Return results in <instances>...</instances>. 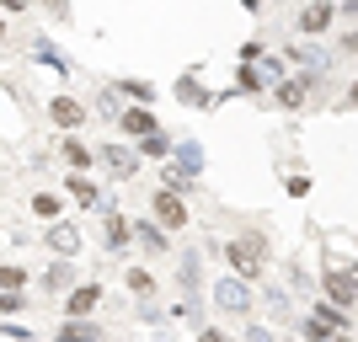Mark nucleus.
Returning a JSON list of instances; mask_svg holds the SVG:
<instances>
[{
    "instance_id": "obj_10",
    "label": "nucleus",
    "mask_w": 358,
    "mask_h": 342,
    "mask_svg": "<svg viewBox=\"0 0 358 342\" xmlns=\"http://www.w3.org/2000/svg\"><path fill=\"white\" fill-rule=\"evenodd\" d=\"M331 16H337V6H305L299 11V32H327Z\"/></svg>"
},
{
    "instance_id": "obj_9",
    "label": "nucleus",
    "mask_w": 358,
    "mask_h": 342,
    "mask_svg": "<svg viewBox=\"0 0 358 342\" xmlns=\"http://www.w3.org/2000/svg\"><path fill=\"white\" fill-rule=\"evenodd\" d=\"M48 246H54V252H59L64 262H70V257L80 252V230H75L70 220H64V225H54V230H48Z\"/></svg>"
},
{
    "instance_id": "obj_1",
    "label": "nucleus",
    "mask_w": 358,
    "mask_h": 342,
    "mask_svg": "<svg viewBox=\"0 0 358 342\" xmlns=\"http://www.w3.org/2000/svg\"><path fill=\"white\" fill-rule=\"evenodd\" d=\"M224 257H230V268H236V273H246V278H252V273H262V257H268V241L257 236V230H246V236H236L230 246H224Z\"/></svg>"
},
{
    "instance_id": "obj_5",
    "label": "nucleus",
    "mask_w": 358,
    "mask_h": 342,
    "mask_svg": "<svg viewBox=\"0 0 358 342\" xmlns=\"http://www.w3.org/2000/svg\"><path fill=\"white\" fill-rule=\"evenodd\" d=\"M214 305H220V311H230V315H246V311H252V289H246V283H236V278H224L220 289H214Z\"/></svg>"
},
{
    "instance_id": "obj_14",
    "label": "nucleus",
    "mask_w": 358,
    "mask_h": 342,
    "mask_svg": "<svg viewBox=\"0 0 358 342\" xmlns=\"http://www.w3.org/2000/svg\"><path fill=\"white\" fill-rule=\"evenodd\" d=\"M59 198H54V193H38V198H32V214H38V220H59Z\"/></svg>"
},
{
    "instance_id": "obj_4",
    "label": "nucleus",
    "mask_w": 358,
    "mask_h": 342,
    "mask_svg": "<svg viewBox=\"0 0 358 342\" xmlns=\"http://www.w3.org/2000/svg\"><path fill=\"white\" fill-rule=\"evenodd\" d=\"M118 129H123V134H134L139 145L161 134V123H155V113H145V107H123V113H118Z\"/></svg>"
},
{
    "instance_id": "obj_13",
    "label": "nucleus",
    "mask_w": 358,
    "mask_h": 342,
    "mask_svg": "<svg viewBox=\"0 0 358 342\" xmlns=\"http://www.w3.org/2000/svg\"><path fill=\"white\" fill-rule=\"evenodd\" d=\"M16 289H27V268L6 262V268H0V294H16Z\"/></svg>"
},
{
    "instance_id": "obj_2",
    "label": "nucleus",
    "mask_w": 358,
    "mask_h": 342,
    "mask_svg": "<svg viewBox=\"0 0 358 342\" xmlns=\"http://www.w3.org/2000/svg\"><path fill=\"white\" fill-rule=\"evenodd\" d=\"M321 283H327L331 305H348V311H358V268H348V262H327Z\"/></svg>"
},
{
    "instance_id": "obj_18",
    "label": "nucleus",
    "mask_w": 358,
    "mask_h": 342,
    "mask_svg": "<svg viewBox=\"0 0 358 342\" xmlns=\"http://www.w3.org/2000/svg\"><path fill=\"white\" fill-rule=\"evenodd\" d=\"M134 236H139V241H145L150 252H166V230H155V225H139Z\"/></svg>"
},
{
    "instance_id": "obj_22",
    "label": "nucleus",
    "mask_w": 358,
    "mask_h": 342,
    "mask_svg": "<svg viewBox=\"0 0 358 342\" xmlns=\"http://www.w3.org/2000/svg\"><path fill=\"white\" fill-rule=\"evenodd\" d=\"M129 289H134V294H150V289H155V278H150L145 268H129Z\"/></svg>"
},
{
    "instance_id": "obj_11",
    "label": "nucleus",
    "mask_w": 358,
    "mask_h": 342,
    "mask_svg": "<svg viewBox=\"0 0 358 342\" xmlns=\"http://www.w3.org/2000/svg\"><path fill=\"white\" fill-rule=\"evenodd\" d=\"M59 342H102V327H96V321H64Z\"/></svg>"
},
{
    "instance_id": "obj_19",
    "label": "nucleus",
    "mask_w": 358,
    "mask_h": 342,
    "mask_svg": "<svg viewBox=\"0 0 358 342\" xmlns=\"http://www.w3.org/2000/svg\"><path fill=\"white\" fill-rule=\"evenodd\" d=\"M64 161L70 166H91V150L80 145V139H64Z\"/></svg>"
},
{
    "instance_id": "obj_7",
    "label": "nucleus",
    "mask_w": 358,
    "mask_h": 342,
    "mask_svg": "<svg viewBox=\"0 0 358 342\" xmlns=\"http://www.w3.org/2000/svg\"><path fill=\"white\" fill-rule=\"evenodd\" d=\"M102 305V283H80L70 299H64V315H75V321H86L91 311Z\"/></svg>"
},
{
    "instance_id": "obj_15",
    "label": "nucleus",
    "mask_w": 358,
    "mask_h": 342,
    "mask_svg": "<svg viewBox=\"0 0 358 342\" xmlns=\"http://www.w3.org/2000/svg\"><path fill=\"white\" fill-rule=\"evenodd\" d=\"M64 187H70L80 204H96V182H86V177H64Z\"/></svg>"
},
{
    "instance_id": "obj_17",
    "label": "nucleus",
    "mask_w": 358,
    "mask_h": 342,
    "mask_svg": "<svg viewBox=\"0 0 358 342\" xmlns=\"http://www.w3.org/2000/svg\"><path fill=\"white\" fill-rule=\"evenodd\" d=\"M278 102H284V107H299V102H305V80H284V86H278Z\"/></svg>"
},
{
    "instance_id": "obj_26",
    "label": "nucleus",
    "mask_w": 358,
    "mask_h": 342,
    "mask_svg": "<svg viewBox=\"0 0 358 342\" xmlns=\"http://www.w3.org/2000/svg\"><path fill=\"white\" fill-rule=\"evenodd\" d=\"M246 342H273V332L268 327H252V332H246Z\"/></svg>"
},
{
    "instance_id": "obj_28",
    "label": "nucleus",
    "mask_w": 358,
    "mask_h": 342,
    "mask_svg": "<svg viewBox=\"0 0 358 342\" xmlns=\"http://www.w3.org/2000/svg\"><path fill=\"white\" fill-rule=\"evenodd\" d=\"M0 38H6V22H0Z\"/></svg>"
},
{
    "instance_id": "obj_16",
    "label": "nucleus",
    "mask_w": 358,
    "mask_h": 342,
    "mask_svg": "<svg viewBox=\"0 0 358 342\" xmlns=\"http://www.w3.org/2000/svg\"><path fill=\"white\" fill-rule=\"evenodd\" d=\"M113 91H123V97H134V102H150V97H155V86H145V80H118Z\"/></svg>"
},
{
    "instance_id": "obj_20",
    "label": "nucleus",
    "mask_w": 358,
    "mask_h": 342,
    "mask_svg": "<svg viewBox=\"0 0 358 342\" xmlns=\"http://www.w3.org/2000/svg\"><path fill=\"white\" fill-rule=\"evenodd\" d=\"M177 155H182V166H187V177L203 166V150H198V145H177Z\"/></svg>"
},
{
    "instance_id": "obj_24",
    "label": "nucleus",
    "mask_w": 358,
    "mask_h": 342,
    "mask_svg": "<svg viewBox=\"0 0 358 342\" xmlns=\"http://www.w3.org/2000/svg\"><path fill=\"white\" fill-rule=\"evenodd\" d=\"M166 150H171V139L155 134V139H145V145H139V155H166Z\"/></svg>"
},
{
    "instance_id": "obj_25",
    "label": "nucleus",
    "mask_w": 358,
    "mask_h": 342,
    "mask_svg": "<svg viewBox=\"0 0 358 342\" xmlns=\"http://www.w3.org/2000/svg\"><path fill=\"white\" fill-rule=\"evenodd\" d=\"M22 311V294H0V315H16Z\"/></svg>"
},
{
    "instance_id": "obj_29",
    "label": "nucleus",
    "mask_w": 358,
    "mask_h": 342,
    "mask_svg": "<svg viewBox=\"0 0 358 342\" xmlns=\"http://www.w3.org/2000/svg\"><path fill=\"white\" fill-rule=\"evenodd\" d=\"M353 102H358V86H353Z\"/></svg>"
},
{
    "instance_id": "obj_27",
    "label": "nucleus",
    "mask_w": 358,
    "mask_h": 342,
    "mask_svg": "<svg viewBox=\"0 0 358 342\" xmlns=\"http://www.w3.org/2000/svg\"><path fill=\"white\" fill-rule=\"evenodd\" d=\"M203 342H230V337H224V332H214V327H209V332H203Z\"/></svg>"
},
{
    "instance_id": "obj_3",
    "label": "nucleus",
    "mask_w": 358,
    "mask_h": 342,
    "mask_svg": "<svg viewBox=\"0 0 358 342\" xmlns=\"http://www.w3.org/2000/svg\"><path fill=\"white\" fill-rule=\"evenodd\" d=\"M150 208H155V220H161V230H182V225H187V204H182L177 193H155L150 198Z\"/></svg>"
},
{
    "instance_id": "obj_8",
    "label": "nucleus",
    "mask_w": 358,
    "mask_h": 342,
    "mask_svg": "<svg viewBox=\"0 0 358 342\" xmlns=\"http://www.w3.org/2000/svg\"><path fill=\"white\" fill-rule=\"evenodd\" d=\"M48 113H54V123H59V129H80V123H86V107L75 102V97H54V102H48Z\"/></svg>"
},
{
    "instance_id": "obj_21",
    "label": "nucleus",
    "mask_w": 358,
    "mask_h": 342,
    "mask_svg": "<svg viewBox=\"0 0 358 342\" xmlns=\"http://www.w3.org/2000/svg\"><path fill=\"white\" fill-rule=\"evenodd\" d=\"M70 278H75V268H70V262H54V268H48V289H64Z\"/></svg>"
},
{
    "instance_id": "obj_12",
    "label": "nucleus",
    "mask_w": 358,
    "mask_h": 342,
    "mask_svg": "<svg viewBox=\"0 0 358 342\" xmlns=\"http://www.w3.org/2000/svg\"><path fill=\"white\" fill-rule=\"evenodd\" d=\"M102 241L118 252L123 241H129V220H123V214H107V220H102Z\"/></svg>"
},
{
    "instance_id": "obj_6",
    "label": "nucleus",
    "mask_w": 358,
    "mask_h": 342,
    "mask_svg": "<svg viewBox=\"0 0 358 342\" xmlns=\"http://www.w3.org/2000/svg\"><path fill=\"white\" fill-rule=\"evenodd\" d=\"M102 166H107L118 182H129V177L139 171V155H134V150H123V145H102Z\"/></svg>"
},
{
    "instance_id": "obj_23",
    "label": "nucleus",
    "mask_w": 358,
    "mask_h": 342,
    "mask_svg": "<svg viewBox=\"0 0 358 342\" xmlns=\"http://www.w3.org/2000/svg\"><path fill=\"white\" fill-rule=\"evenodd\" d=\"M177 97H182L187 107H198V102H203V86H198V80H182V91H177Z\"/></svg>"
}]
</instances>
